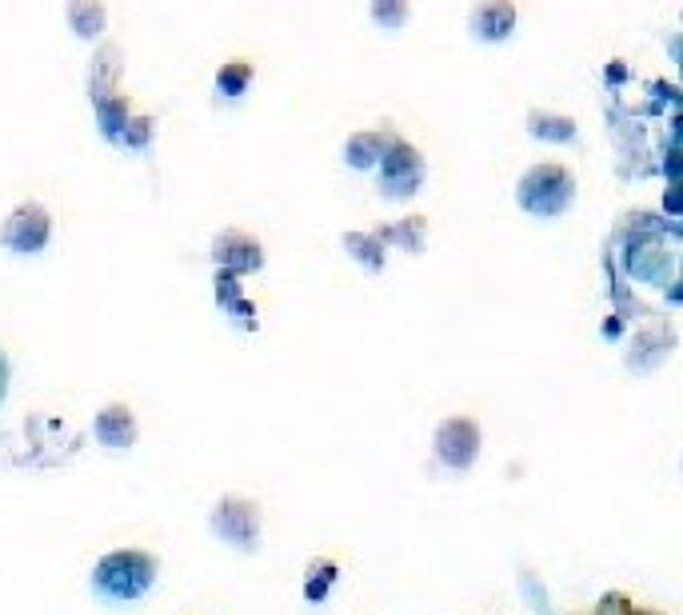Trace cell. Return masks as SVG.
<instances>
[{"instance_id":"obj_17","label":"cell","mask_w":683,"mask_h":615,"mask_svg":"<svg viewBox=\"0 0 683 615\" xmlns=\"http://www.w3.org/2000/svg\"><path fill=\"white\" fill-rule=\"evenodd\" d=\"M376 236L384 244H396L404 253H424V244H428V216H404L396 224H380Z\"/></svg>"},{"instance_id":"obj_24","label":"cell","mask_w":683,"mask_h":615,"mask_svg":"<svg viewBox=\"0 0 683 615\" xmlns=\"http://www.w3.org/2000/svg\"><path fill=\"white\" fill-rule=\"evenodd\" d=\"M663 212L668 216H683V180H672L668 192H663Z\"/></svg>"},{"instance_id":"obj_21","label":"cell","mask_w":683,"mask_h":615,"mask_svg":"<svg viewBox=\"0 0 683 615\" xmlns=\"http://www.w3.org/2000/svg\"><path fill=\"white\" fill-rule=\"evenodd\" d=\"M368 16H372V24H380L384 33H396V29H404L412 16L408 0H376L372 9H368Z\"/></svg>"},{"instance_id":"obj_5","label":"cell","mask_w":683,"mask_h":615,"mask_svg":"<svg viewBox=\"0 0 683 615\" xmlns=\"http://www.w3.org/2000/svg\"><path fill=\"white\" fill-rule=\"evenodd\" d=\"M424 156H419L416 144L408 141H392L388 144L384 160H380V197L384 200H412L424 188Z\"/></svg>"},{"instance_id":"obj_16","label":"cell","mask_w":683,"mask_h":615,"mask_svg":"<svg viewBox=\"0 0 683 615\" xmlns=\"http://www.w3.org/2000/svg\"><path fill=\"white\" fill-rule=\"evenodd\" d=\"M92 112H97L100 136H104L109 144H121L124 141V128H128V121L136 116L133 104H128V97H124V92H112V97L100 100V104Z\"/></svg>"},{"instance_id":"obj_6","label":"cell","mask_w":683,"mask_h":615,"mask_svg":"<svg viewBox=\"0 0 683 615\" xmlns=\"http://www.w3.org/2000/svg\"><path fill=\"white\" fill-rule=\"evenodd\" d=\"M432 448H436V460L452 472H468L475 460H480V448H484V436H480V424L472 416H448L436 424V436H432Z\"/></svg>"},{"instance_id":"obj_19","label":"cell","mask_w":683,"mask_h":615,"mask_svg":"<svg viewBox=\"0 0 683 615\" xmlns=\"http://www.w3.org/2000/svg\"><path fill=\"white\" fill-rule=\"evenodd\" d=\"M253 77H256L253 60L232 56V60H224V65H221V72H216V97H221V100H240L244 92L253 88Z\"/></svg>"},{"instance_id":"obj_25","label":"cell","mask_w":683,"mask_h":615,"mask_svg":"<svg viewBox=\"0 0 683 615\" xmlns=\"http://www.w3.org/2000/svg\"><path fill=\"white\" fill-rule=\"evenodd\" d=\"M628 77H631L628 60H607V68H604V80H607V88H616V85H628Z\"/></svg>"},{"instance_id":"obj_23","label":"cell","mask_w":683,"mask_h":615,"mask_svg":"<svg viewBox=\"0 0 683 615\" xmlns=\"http://www.w3.org/2000/svg\"><path fill=\"white\" fill-rule=\"evenodd\" d=\"M212 288H216V304L224 308V312H232V308L240 304L244 297V284H240V276L236 272H224V268H216V280H212Z\"/></svg>"},{"instance_id":"obj_7","label":"cell","mask_w":683,"mask_h":615,"mask_svg":"<svg viewBox=\"0 0 683 615\" xmlns=\"http://www.w3.org/2000/svg\"><path fill=\"white\" fill-rule=\"evenodd\" d=\"M212 264L236 276L260 272L265 268V244L240 228H224L212 236Z\"/></svg>"},{"instance_id":"obj_3","label":"cell","mask_w":683,"mask_h":615,"mask_svg":"<svg viewBox=\"0 0 683 615\" xmlns=\"http://www.w3.org/2000/svg\"><path fill=\"white\" fill-rule=\"evenodd\" d=\"M212 536L224 539L236 551H256L260 548V532H265V512L248 495H221L209 512Z\"/></svg>"},{"instance_id":"obj_8","label":"cell","mask_w":683,"mask_h":615,"mask_svg":"<svg viewBox=\"0 0 683 615\" xmlns=\"http://www.w3.org/2000/svg\"><path fill=\"white\" fill-rule=\"evenodd\" d=\"M675 328L672 324H668V320L663 316H656L648 324V328L639 332L636 340H631V351H628V368L636 376H648V372H656V368H660L663 360H668V356H672L675 351Z\"/></svg>"},{"instance_id":"obj_9","label":"cell","mask_w":683,"mask_h":615,"mask_svg":"<svg viewBox=\"0 0 683 615\" xmlns=\"http://www.w3.org/2000/svg\"><path fill=\"white\" fill-rule=\"evenodd\" d=\"M92 432H97L100 448L128 451L136 444V436H141V424H136V412L124 404V400H112V404H104L97 412V420H92Z\"/></svg>"},{"instance_id":"obj_1","label":"cell","mask_w":683,"mask_h":615,"mask_svg":"<svg viewBox=\"0 0 683 615\" xmlns=\"http://www.w3.org/2000/svg\"><path fill=\"white\" fill-rule=\"evenodd\" d=\"M156 560L141 548H116L109 556H100L97 568H92V588L97 595L112 600V604H128V600H141V595L153 592L156 583Z\"/></svg>"},{"instance_id":"obj_4","label":"cell","mask_w":683,"mask_h":615,"mask_svg":"<svg viewBox=\"0 0 683 615\" xmlns=\"http://www.w3.org/2000/svg\"><path fill=\"white\" fill-rule=\"evenodd\" d=\"M53 241V212L41 200H21L0 224V244L16 256H41Z\"/></svg>"},{"instance_id":"obj_12","label":"cell","mask_w":683,"mask_h":615,"mask_svg":"<svg viewBox=\"0 0 683 615\" xmlns=\"http://www.w3.org/2000/svg\"><path fill=\"white\" fill-rule=\"evenodd\" d=\"M628 272L631 280H639V284H651V288H663L668 280H672L675 272V260L668 253H663L660 244L651 241V236H643V241L631 244L628 253Z\"/></svg>"},{"instance_id":"obj_14","label":"cell","mask_w":683,"mask_h":615,"mask_svg":"<svg viewBox=\"0 0 683 615\" xmlns=\"http://www.w3.org/2000/svg\"><path fill=\"white\" fill-rule=\"evenodd\" d=\"M524 128H528V136H536V141H544V144H575L580 141V124H575V116H568V112L531 109Z\"/></svg>"},{"instance_id":"obj_30","label":"cell","mask_w":683,"mask_h":615,"mask_svg":"<svg viewBox=\"0 0 683 615\" xmlns=\"http://www.w3.org/2000/svg\"><path fill=\"white\" fill-rule=\"evenodd\" d=\"M680 476H683V460H680Z\"/></svg>"},{"instance_id":"obj_20","label":"cell","mask_w":683,"mask_h":615,"mask_svg":"<svg viewBox=\"0 0 683 615\" xmlns=\"http://www.w3.org/2000/svg\"><path fill=\"white\" fill-rule=\"evenodd\" d=\"M336 580H340V563L312 560L309 571H304V600H309V604H324L332 595V588H336Z\"/></svg>"},{"instance_id":"obj_22","label":"cell","mask_w":683,"mask_h":615,"mask_svg":"<svg viewBox=\"0 0 683 615\" xmlns=\"http://www.w3.org/2000/svg\"><path fill=\"white\" fill-rule=\"evenodd\" d=\"M153 136H156V121L153 116H144V112H136L133 121H128V128H124L121 148H128V153H144V148L153 144Z\"/></svg>"},{"instance_id":"obj_10","label":"cell","mask_w":683,"mask_h":615,"mask_svg":"<svg viewBox=\"0 0 683 615\" xmlns=\"http://www.w3.org/2000/svg\"><path fill=\"white\" fill-rule=\"evenodd\" d=\"M121 77H124V48L104 41L97 53H92L89 77H85V92H89L92 109H97L100 100H109L112 92H121Z\"/></svg>"},{"instance_id":"obj_26","label":"cell","mask_w":683,"mask_h":615,"mask_svg":"<svg viewBox=\"0 0 683 615\" xmlns=\"http://www.w3.org/2000/svg\"><path fill=\"white\" fill-rule=\"evenodd\" d=\"M228 316H232V324H240V328H256V304L253 300H240Z\"/></svg>"},{"instance_id":"obj_27","label":"cell","mask_w":683,"mask_h":615,"mask_svg":"<svg viewBox=\"0 0 683 615\" xmlns=\"http://www.w3.org/2000/svg\"><path fill=\"white\" fill-rule=\"evenodd\" d=\"M624 332H628L624 316H607V324H604V340H616V336H624Z\"/></svg>"},{"instance_id":"obj_29","label":"cell","mask_w":683,"mask_h":615,"mask_svg":"<svg viewBox=\"0 0 683 615\" xmlns=\"http://www.w3.org/2000/svg\"><path fill=\"white\" fill-rule=\"evenodd\" d=\"M9 392V360H4V351H0V400Z\"/></svg>"},{"instance_id":"obj_18","label":"cell","mask_w":683,"mask_h":615,"mask_svg":"<svg viewBox=\"0 0 683 615\" xmlns=\"http://www.w3.org/2000/svg\"><path fill=\"white\" fill-rule=\"evenodd\" d=\"M68 29L80 36V41H100L104 36V24H109V9L100 0H72L65 9Z\"/></svg>"},{"instance_id":"obj_13","label":"cell","mask_w":683,"mask_h":615,"mask_svg":"<svg viewBox=\"0 0 683 615\" xmlns=\"http://www.w3.org/2000/svg\"><path fill=\"white\" fill-rule=\"evenodd\" d=\"M392 141H396V132H388V128L352 132V136L344 141V165L356 168V172H372V168H380V160H384Z\"/></svg>"},{"instance_id":"obj_2","label":"cell","mask_w":683,"mask_h":615,"mask_svg":"<svg viewBox=\"0 0 683 615\" xmlns=\"http://www.w3.org/2000/svg\"><path fill=\"white\" fill-rule=\"evenodd\" d=\"M516 204L540 220L563 216L575 204V176L563 165H556V160L528 168L516 185Z\"/></svg>"},{"instance_id":"obj_15","label":"cell","mask_w":683,"mask_h":615,"mask_svg":"<svg viewBox=\"0 0 683 615\" xmlns=\"http://www.w3.org/2000/svg\"><path fill=\"white\" fill-rule=\"evenodd\" d=\"M344 253L352 256V260L372 276L384 272V264H388V244L376 236V228L372 232H344Z\"/></svg>"},{"instance_id":"obj_28","label":"cell","mask_w":683,"mask_h":615,"mask_svg":"<svg viewBox=\"0 0 683 615\" xmlns=\"http://www.w3.org/2000/svg\"><path fill=\"white\" fill-rule=\"evenodd\" d=\"M672 148H683V112H672Z\"/></svg>"},{"instance_id":"obj_11","label":"cell","mask_w":683,"mask_h":615,"mask_svg":"<svg viewBox=\"0 0 683 615\" xmlns=\"http://www.w3.org/2000/svg\"><path fill=\"white\" fill-rule=\"evenodd\" d=\"M468 33L480 44H500L516 33V9L507 0H484L468 12Z\"/></svg>"}]
</instances>
